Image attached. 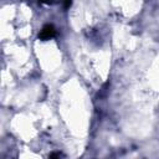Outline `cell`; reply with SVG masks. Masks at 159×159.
<instances>
[{"label": "cell", "mask_w": 159, "mask_h": 159, "mask_svg": "<svg viewBox=\"0 0 159 159\" xmlns=\"http://www.w3.org/2000/svg\"><path fill=\"white\" fill-rule=\"evenodd\" d=\"M55 36H56V29H55V26L51 25V24L45 25V26L41 29L40 34H39V39L42 40V41L50 40V39H52V37H55Z\"/></svg>", "instance_id": "6da1fadb"}, {"label": "cell", "mask_w": 159, "mask_h": 159, "mask_svg": "<svg viewBox=\"0 0 159 159\" xmlns=\"http://www.w3.org/2000/svg\"><path fill=\"white\" fill-rule=\"evenodd\" d=\"M63 1V6H65V9H68L70 6H71V4H72V0H62Z\"/></svg>", "instance_id": "7a4b0ae2"}, {"label": "cell", "mask_w": 159, "mask_h": 159, "mask_svg": "<svg viewBox=\"0 0 159 159\" xmlns=\"http://www.w3.org/2000/svg\"><path fill=\"white\" fill-rule=\"evenodd\" d=\"M50 157L51 158H53V157H61V154L60 153H52V154H50Z\"/></svg>", "instance_id": "3957f363"}, {"label": "cell", "mask_w": 159, "mask_h": 159, "mask_svg": "<svg viewBox=\"0 0 159 159\" xmlns=\"http://www.w3.org/2000/svg\"><path fill=\"white\" fill-rule=\"evenodd\" d=\"M39 1H40V2H43V4H51V2H52L51 0H39Z\"/></svg>", "instance_id": "277c9868"}]
</instances>
